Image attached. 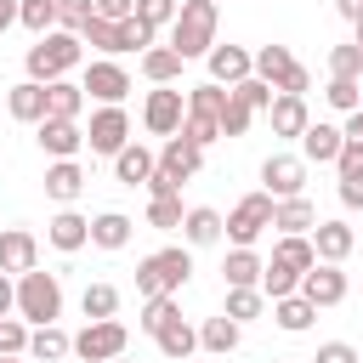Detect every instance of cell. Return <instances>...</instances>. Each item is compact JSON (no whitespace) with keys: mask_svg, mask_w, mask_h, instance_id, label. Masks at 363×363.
<instances>
[{"mask_svg":"<svg viewBox=\"0 0 363 363\" xmlns=\"http://www.w3.org/2000/svg\"><path fill=\"white\" fill-rule=\"evenodd\" d=\"M216 23H221L216 0H182V6H176V23H170V51H176L182 62L210 57V45H216Z\"/></svg>","mask_w":363,"mask_h":363,"instance_id":"cell-1","label":"cell"},{"mask_svg":"<svg viewBox=\"0 0 363 363\" xmlns=\"http://www.w3.org/2000/svg\"><path fill=\"white\" fill-rule=\"evenodd\" d=\"M199 164H204V147H199V142H187L182 130H176V136H164L159 164H153V176H147V193H153V199L182 193V182H193V176H199Z\"/></svg>","mask_w":363,"mask_h":363,"instance_id":"cell-2","label":"cell"},{"mask_svg":"<svg viewBox=\"0 0 363 363\" xmlns=\"http://www.w3.org/2000/svg\"><path fill=\"white\" fill-rule=\"evenodd\" d=\"M187 278H193V255H187L182 244L153 250V255L136 261V295H142V301H153V295H176Z\"/></svg>","mask_w":363,"mask_h":363,"instance_id":"cell-3","label":"cell"},{"mask_svg":"<svg viewBox=\"0 0 363 363\" xmlns=\"http://www.w3.org/2000/svg\"><path fill=\"white\" fill-rule=\"evenodd\" d=\"M79 57H85V40L51 28V34H40V40L28 45V79H34V85H51V79H62L68 68H79Z\"/></svg>","mask_w":363,"mask_h":363,"instance_id":"cell-4","label":"cell"},{"mask_svg":"<svg viewBox=\"0 0 363 363\" xmlns=\"http://www.w3.org/2000/svg\"><path fill=\"white\" fill-rule=\"evenodd\" d=\"M11 312L28 318L34 329H40V323H57V318H62V284H57V272H40V267L23 272V278H17V306H11Z\"/></svg>","mask_w":363,"mask_h":363,"instance_id":"cell-5","label":"cell"},{"mask_svg":"<svg viewBox=\"0 0 363 363\" xmlns=\"http://www.w3.org/2000/svg\"><path fill=\"white\" fill-rule=\"evenodd\" d=\"M221 102H227L221 85H193L187 91V113H182V136L199 142V147H210L221 136Z\"/></svg>","mask_w":363,"mask_h":363,"instance_id":"cell-6","label":"cell"},{"mask_svg":"<svg viewBox=\"0 0 363 363\" xmlns=\"http://www.w3.org/2000/svg\"><path fill=\"white\" fill-rule=\"evenodd\" d=\"M272 204H278V199H267V193H244V199L233 204V216L221 221V233L233 238V250H250V244L272 227Z\"/></svg>","mask_w":363,"mask_h":363,"instance_id":"cell-7","label":"cell"},{"mask_svg":"<svg viewBox=\"0 0 363 363\" xmlns=\"http://www.w3.org/2000/svg\"><path fill=\"white\" fill-rule=\"evenodd\" d=\"M125 346H130V329L119 318H96V323H85L74 335V352L85 363H113V357H125Z\"/></svg>","mask_w":363,"mask_h":363,"instance_id":"cell-8","label":"cell"},{"mask_svg":"<svg viewBox=\"0 0 363 363\" xmlns=\"http://www.w3.org/2000/svg\"><path fill=\"white\" fill-rule=\"evenodd\" d=\"M261 193L267 199H301V187H306V159H295V153H272L267 164H261Z\"/></svg>","mask_w":363,"mask_h":363,"instance_id":"cell-9","label":"cell"},{"mask_svg":"<svg viewBox=\"0 0 363 363\" xmlns=\"http://www.w3.org/2000/svg\"><path fill=\"white\" fill-rule=\"evenodd\" d=\"M182 113H187V96H182V91H170V85H159V91H147L142 125H147L153 136H176V130H182Z\"/></svg>","mask_w":363,"mask_h":363,"instance_id":"cell-10","label":"cell"},{"mask_svg":"<svg viewBox=\"0 0 363 363\" xmlns=\"http://www.w3.org/2000/svg\"><path fill=\"white\" fill-rule=\"evenodd\" d=\"M34 267H40V238L23 233V227H6V233H0V272H6V278H23V272H34Z\"/></svg>","mask_w":363,"mask_h":363,"instance_id":"cell-11","label":"cell"},{"mask_svg":"<svg viewBox=\"0 0 363 363\" xmlns=\"http://www.w3.org/2000/svg\"><path fill=\"white\" fill-rule=\"evenodd\" d=\"M79 91H91L102 108H119V102H125V91H130V74H125L119 62H108V57H102V62H91V68H85V85H79Z\"/></svg>","mask_w":363,"mask_h":363,"instance_id":"cell-12","label":"cell"},{"mask_svg":"<svg viewBox=\"0 0 363 363\" xmlns=\"http://www.w3.org/2000/svg\"><path fill=\"white\" fill-rule=\"evenodd\" d=\"M85 142H91V153H119V147L130 142V119H125V108H96Z\"/></svg>","mask_w":363,"mask_h":363,"instance_id":"cell-13","label":"cell"},{"mask_svg":"<svg viewBox=\"0 0 363 363\" xmlns=\"http://www.w3.org/2000/svg\"><path fill=\"white\" fill-rule=\"evenodd\" d=\"M295 295H306L312 306H340V301H346V272L329 267V261H318L312 272H301V289H295Z\"/></svg>","mask_w":363,"mask_h":363,"instance_id":"cell-14","label":"cell"},{"mask_svg":"<svg viewBox=\"0 0 363 363\" xmlns=\"http://www.w3.org/2000/svg\"><path fill=\"white\" fill-rule=\"evenodd\" d=\"M204 62H210V85H227V91H233L238 79H250V74H255V62H250V51H244V45H210V57H204Z\"/></svg>","mask_w":363,"mask_h":363,"instance_id":"cell-15","label":"cell"},{"mask_svg":"<svg viewBox=\"0 0 363 363\" xmlns=\"http://www.w3.org/2000/svg\"><path fill=\"white\" fill-rule=\"evenodd\" d=\"M40 147H45L51 159H74V153L85 147L79 119H40Z\"/></svg>","mask_w":363,"mask_h":363,"instance_id":"cell-16","label":"cell"},{"mask_svg":"<svg viewBox=\"0 0 363 363\" xmlns=\"http://www.w3.org/2000/svg\"><path fill=\"white\" fill-rule=\"evenodd\" d=\"M153 164H159V153H153V147H142V142H125V147L113 153V176H119L125 187H147Z\"/></svg>","mask_w":363,"mask_h":363,"instance_id":"cell-17","label":"cell"},{"mask_svg":"<svg viewBox=\"0 0 363 363\" xmlns=\"http://www.w3.org/2000/svg\"><path fill=\"white\" fill-rule=\"evenodd\" d=\"M306 238H312V250H318V261H329V267H340V261L352 255V244H357L346 221H318V227H312Z\"/></svg>","mask_w":363,"mask_h":363,"instance_id":"cell-18","label":"cell"},{"mask_svg":"<svg viewBox=\"0 0 363 363\" xmlns=\"http://www.w3.org/2000/svg\"><path fill=\"white\" fill-rule=\"evenodd\" d=\"M340 147H346L340 125H306L301 130V159H312V164H335Z\"/></svg>","mask_w":363,"mask_h":363,"instance_id":"cell-19","label":"cell"},{"mask_svg":"<svg viewBox=\"0 0 363 363\" xmlns=\"http://www.w3.org/2000/svg\"><path fill=\"white\" fill-rule=\"evenodd\" d=\"M45 238H51L62 255H74V250H85V244H91V221H85V216H74V210H62V216H51V221H45Z\"/></svg>","mask_w":363,"mask_h":363,"instance_id":"cell-20","label":"cell"},{"mask_svg":"<svg viewBox=\"0 0 363 363\" xmlns=\"http://www.w3.org/2000/svg\"><path fill=\"white\" fill-rule=\"evenodd\" d=\"M267 119H272V136H301V130L312 125V113H306V96H272Z\"/></svg>","mask_w":363,"mask_h":363,"instance_id":"cell-21","label":"cell"},{"mask_svg":"<svg viewBox=\"0 0 363 363\" xmlns=\"http://www.w3.org/2000/svg\"><path fill=\"white\" fill-rule=\"evenodd\" d=\"M272 227H278L284 238H301V233L318 227V210H312L306 199H278V204H272Z\"/></svg>","mask_w":363,"mask_h":363,"instance_id":"cell-22","label":"cell"},{"mask_svg":"<svg viewBox=\"0 0 363 363\" xmlns=\"http://www.w3.org/2000/svg\"><path fill=\"white\" fill-rule=\"evenodd\" d=\"M250 62H255V79H267L272 91L295 74V57H289V45H261V51H250Z\"/></svg>","mask_w":363,"mask_h":363,"instance_id":"cell-23","label":"cell"},{"mask_svg":"<svg viewBox=\"0 0 363 363\" xmlns=\"http://www.w3.org/2000/svg\"><path fill=\"white\" fill-rule=\"evenodd\" d=\"M45 193H51L57 204H74V199L85 193V170H79L74 159H57V164L45 170Z\"/></svg>","mask_w":363,"mask_h":363,"instance_id":"cell-24","label":"cell"},{"mask_svg":"<svg viewBox=\"0 0 363 363\" xmlns=\"http://www.w3.org/2000/svg\"><path fill=\"white\" fill-rule=\"evenodd\" d=\"M130 227H136V221H130L125 210H102V216L91 221V244H96V250H125V244H130Z\"/></svg>","mask_w":363,"mask_h":363,"instance_id":"cell-25","label":"cell"},{"mask_svg":"<svg viewBox=\"0 0 363 363\" xmlns=\"http://www.w3.org/2000/svg\"><path fill=\"white\" fill-rule=\"evenodd\" d=\"M6 108H11V119H23V125H40V119H45V85H34V79L11 85Z\"/></svg>","mask_w":363,"mask_h":363,"instance_id":"cell-26","label":"cell"},{"mask_svg":"<svg viewBox=\"0 0 363 363\" xmlns=\"http://www.w3.org/2000/svg\"><path fill=\"white\" fill-rule=\"evenodd\" d=\"M79 108H85V91L74 79H51L45 85V119H79Z\"/></svg>","mask_w":363,"mask_h":363,"instance_id":"cell-27","label":"cell"},{"mask_svg":"<svg viewBox=\"0 0 363 363\" xmlns=\"http://www.w3.org/2000/svg\"><path fill=\"white\" fill-rule=\"evenodd\" d=\"M261 255L255 250H233L227 255V267H221V278H227V289H261Z\"/></svg>","mask_w":363,"mask_h":363,"instance_id":"cell-28","label":"cell"},{"mask_svg":"<svg viewBox=\"0 0 363 363\" xmlns=\"http://www.w3.org/2000/svg\"><path fill=\"white\" fill-rule=\"evenodd\" d=\"M182 233H187V244H193V250H204V244H216V238H221V216H216L210 204H199V210H187V216H182Z\"/></svg>","mask_w":363,"mask_h":363,"instance_id":"cell-29","label":"cell"},{"mask_svg":"<svg viewBox=\"0 0 363 363\" xmlns=\"http://www.w3.org/2000/svg\"><path fill=\"white\" fill-rule=\"evenodd\" d=\"M272 261L289 267V272H312V267H318V250H312V238L301 233V238H278V244H272Z\"/></svg>","mask_w":363,"mask_h":363,"instance_id":"cell-30","label":"cell"},{"mask_svg":"<svg viewBox=\"0 0 363 363\" xmlns=\"http://www.w3.org/2000/svg\"><path fill=\"white\" fill-rule=\"evenodd\" d=\"M272 318H278V329H289V335H301V329H312V318H318V306H312L306 295H284V301H272Z\"/></svg>","mask_w":363,"mask_h":363,"instance_id":"cell-31","label":"cell"},{"mask_svg":"<svg viewBox=\"0 0 363 363\" xmlns=\"http://www.w3.org/2000/svg\"><path fill=\"white\" fill-rule=\"evenodd\" d=\"M153 340H159V352H164V357H187V352H199V329H193V323H182V312H176Z\"/></svg>","mask_w":363,"mask_h":363,"instance_id":"cell-32","label":"cell"},{"mask_svg":"<svg viewBox=\"0 0 363 363\" xmlns=\"http://www.w3.org/2000/svg\"><path fill=\"white\" fill-rule=\"evenodd\" d=\"M74 352V340L57 329V323H40L34 335H28V357H40V363H57V357H68Z\"/></svg>","mask_w":363,"mask_h":363,"instance_id":"cell-33","label":"cell"},{"mask_svg":"<svg viewBox=\"0 0 363 363\" xmlns=\"http://www.w3.org/2000/svg\"><path fill=\"white\" fill-rule=\"evenodd\" d=\"M199 346L204 352H216V357H227L233 346H238V323L221 312V318H204V329H199Z\"/></svg>","mask_w":363,"mask_h":363,"instance_id":"cell-34","label":"cell"},{"mask_svg":"<svg viewBox=\"0 0 363 363\" xmlns=\"http://www.w3.org/2000/svg\"><path fill=\"white\" fill-rule=\"evenodd\" d=\"M142 74H147L153 85H170V79L182 74V57H176L170 45H153V51H142Z\"/></svg>","mask_w":363,"mask_h":363,"instance_id":"cell-35","label":"cell"},{"mask_svg":"<svg viewBox=\"0 0 363 363\" xmlns=\"http://www.w3.org/2000/svg\"><path fill=\"white\" fill-rule=\"evenodd\" d=\"M17 23L28 34H51L57 28V0H17Z\"/></svg>","mask_w":363,"mask_h":363,"instance_id":"cell-36","label":"cell"},{"mask_svg":"<svg viewBox=\"0 0 363 363\" xmlns=\"http://www.w3.org/2000/svg\"><path fill=\"white\" fill-rule=\"evenodd\" d=\"M295 289H301V272H289V267H278V261L261 267V295H267V301H284V295H295Z\"/></svg>","mask_w":363,"mask_h":363,"instance_id":"cell-37","label":"cell"},{"mask_svg":"<svg viewBox=\"0 0 363 363\" xmlns=\"http://www.w3.org/2000/svg\"><path fill=\"white\" fill-rule=\"evenodd\" d=\"M79 306H85L91 323H96V318H113V312H119V289H113V284H85Z\"/></svg>","mask_w":363,"mask_h":363,"instance_id":"cell-38","label":"cell"},{"mask_svg":"<svg viewBox=\"0 0 363 363\" xmlns=\"http://www.w3.org/2000/svg\"><path fill=\"white\" fill-rule=\"evenodd\" d=\"M250 119H255V108H250L238 91H227V102H221V136H244Z\"/></svg>","mask_w":363,"mask_h":363,"instance_id":"cell-39","label":"cell"},{"mask_svg":"<svg viewBox=\"0 0 363 363\" xmlns=\"http://www.w3.org/2000/svg\"><path fill=\"white\" fill-rule=\"evenodd\" d=\"M182 193H170V199H147V227H159V233H176L182 227Z\"/></svg>","mask_w":363,"mask_h":363,"instance_id":"cell-40","label":"cell"},{"mask_svg":"<svg viewBox=\"0 0 363 363\" xmlns=\"http://www.w3.org/2000/svg\"><path fill=\"white\" fill-rule=\"evenodd\" d=\"M79 40H85V45H96V51H125L119 23H108V17H91V23L79 28Z\"/></svg>","mask_w":363,"mask_h":363,"instance_id":"cell-41","label":"cell"},{"mask_svg":"<svg viewBox=\"0 0 363 363\" xmlns=\"http://www.w3.org/2000/svg\"><path fill=\"white\" fill-rule=\"evenodd\" d=\"M261 306H267V295H261V289H227V318H233V323L261 318Z\"/></svg>","mask_w":363,"mask_h":363,"instance_id":"cell-42","label":"cell"},{"mask_svg":"<svg viewBox=\"0 0 363 363\" xmlns=\"http://www.w3.org/2000/svg\"><path fill=\"white\" fill-rule=\"evenodd\" d=\"M91 17H96L91 0H57V28H62V34H79Z\"/></svg>","mask_w":363,"mask_h":363,"instance_id":"cell-43","label":"cell"},{"mask_svg":"<svg viewBox=\"0 0 363 363\" xmlns=\"http://www.w3.org/2000/svg\"><path fill=\"white\" fill-rule=\"evenodd\" d=\"M363 74V51L357 45H335L329 51V79H357Z\"/></svg>","mask_w":363,"mask_h":363,"instance_id":"cell-44","label":"cell"},{"mask_svg":"<svg viewBox=\"0 0 363 363\" xmlns=\"http://www.w3.org/2000/svg\"><path fill=\"white\" fill-rule=\"evenodd\" d=\"M0 357H28V329H23V318H0Z\"/></svg>","mask_w":363,"mask_h":363,"instance_id":"cell-45","label":"cell"},{"mask_svg":"<svg viewBox=\"0 0 363 363\" xmlns=\"http://www.w3.org/2000/svg\"><path fill=\"white\" fill-rule=\"evenodd\" d=\"M170 318H176V301H170V295H153V301L142 306V318H136V323H142L147 335H159V329H164Z\"/></svg>","mask_w":363,"mask_h":363,"instance_id":"cell-46","label":"cell"},{"mask_svg":"<svg viewBox=\"0 0 363 363\" xmlns=\"http://www.w3.org/2000/svg\"><path fill=\"white\" fill-rule=\"evenodd\" d=\"M323 96H329V108L352 113V108L363 102V85H357V79H329V91H323Z\"/></svg>","mask_w":363,"mask_h":363,"instance_id":"cell-47","label":"cell"},{"mask_svg":"<svg viewBox=\"0 0 363 363\" xmlns=\"http://www.w3.org/2000/svg\"><path fill=\"white\" fill-rule=\"evenodd\" d=\"M136 23H147V28L176 23V0H136Z\"/></svg>","mask_w":363,"mask_h":363,"instance_id":"cell-48","label":"cell"},{"mask_svg":"<svg viewBox=\"0 0 363 363\" xmlns=\"http://www.w3.org/2000/svg\"><path fill=\"white\" fill-rule=\"evenodd\" d=\"M335 170H340V182H363V147H357V142H346V147H340V159H335Z\"/></svg>","mask_w":363,"mask_h":363,"instance_id":"cell-49","label":"cell"},{"mask_svg":"<svg viewBox=\"0 0 363 363\" xmlns=\"http://www.w3.org/2000/svg\"><path fill=\"white\" fill-rule=\"evenodd\" d=\"M312 363H357V352H352V346H346V340H323V346H318V357H312Z\"/></svg>","mask_w":363,"mask_h":363,"instance_id":"cell-50","label":"cell"},{"mask_svg":"<svg viewBox=\"0 0 363 363\" xmlns=\"http://www.w3.org/2000/svg\"><path fill=\"white\" fill-rule=\"evenodd\" d=\"M96 6V17H108V23H125V17H136V0H91Z\"/></svg>","mask_w":363,"mask_h":363,"instance_id":"cell-51","label":"cell"},{"mask_svg":"<svg viewBox=\"0 0 363 363\" xmlns=\"http://www.w3.org/2000/svg\"><path fill=\"white\" fill-rule=\"evenodd\" d=\"M340 204L346 210H363V182H340Z\"/></svg>","mask_w":363,"mask_h":363,"instance_id":"cell-52","label":"cell"},{"mask_svg":"<svg viewBox=\"0 0 363 363\" xmlns=\"http://www.w3.org/2000/svg\"><path fill=\"white\" fill-rule=\"evenodd\" d=\"M11 306H17V284H11V278H6V272H0V318H6V312H11Z\"/></svg>","mask_w":363,"mask_h":363,"instance_id":"cell-53","label":"cell"},{"mask_svg":"<svg viewBox=\"0 0 363 363\" xmlns=\"http://www.w3.org/2000/svg\"><path fill=\"white\" fill-rule=\"evenodd\" d=\"M335 11H340L346 23H363V0H335Z\"/></svg>","mask_w":363,"mask_h":363,"instance_id":"cell-54","label":"cell"},{"mask_svg":"<svg viewBox=\"0 0 363 363\" xmlns=\"http://www.w3.org/2000/svg\"><path fill=\"white\" fill-rule=\"evenodd\" d=\"M11 23H17V0H0V34H6Z\"/></svg>","mask_w":363,"mask_h":363,"instance_id":"cell-55","label":"cell"},{"mask_svg":"<svg viewBox=\"0 0 363 363\" xmlns=\"http://www.w3.org/2000/svg\"><path fill=\"white\" fill-rule=\"evenodd\" d=\"M352 45H357V51H363V23H357V40H352Z\"/></svg>","mask_w":363,"mask_h":363,"instance_id":"cell-56","label":"cell"},{"mask_svg":"<svg viewBox=\"0 0 363 363\" xmlns=\"http://www.w3.org/2000/svg\"><path fill=\"white\" fill-rule=\"evenodd\" d=\"M0 363H23V357H0Z\"/></svg>","mask_w":363,"mask_h":363,"instance_id":"cell-57","label":"cell"},{"mask_svg":"<svg viewBox=\"0 0 363 363\" xmlns=\"http://www.w3.org/2000/svg\"><path fill=\"white\" fill-rule=\"evenodd\" d=\"M113 363H130V357H113Z\"/></svg>","mask_w":363,"mask_h":363,"instance_id":"cell-58","label":"cell"},{"mask_svg":"<svg viewBox=\"0 0 363 363\" xmlns=\"http://www.w3.org/2000/svg\"><path fill=\"white\" fill-rule=\"evenodd\" d=\"M272 363H284V357H272Z\"/></svg>","mask_w":363,"mask_h":363,"instance_id":"cell-59","label":"cell"},{"mask_svg":"<svg viewBox=\"0 0 363 363\" xmlns=\"http://www.w3.org/2000/svg\"><path fill=\"white\" fill-rule=\"evenodd\" d=\"M357 363H363V357H357Z\"/></svg>","mask_w":363,"mask_h":363,"instance_id":"cell-60","label":"cell"}]
</instances>
